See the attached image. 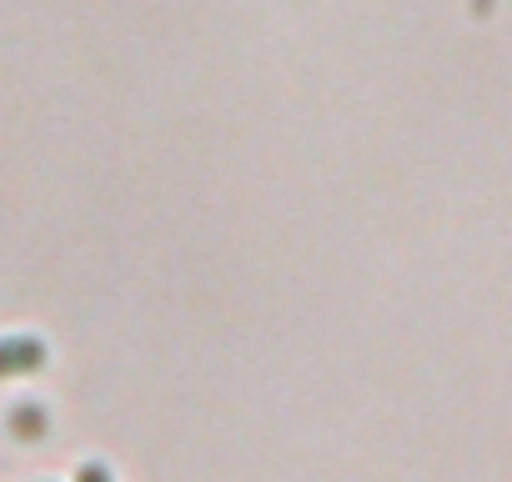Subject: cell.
<instances>
[{"label": "cell", "instance_id": "1", "mask_svg": "<svg viewBox=\"0 0 512 482\" xmlns=\"http://www.w3.org/2000/svg\"><path fill=\"white\" fill-rule=\"evenodd\" d=\"M46 367V342L41 337H0V377H31Z\"/></svg>", "mask_w": 512, "mask_h": 482}, {"label": "cell", "instance_id": "2", "mask_svg": "<svg viewBox=\"0 0 512 482\" xmlns=\"http://www.w3.org/2000/svg\"><path fill=\"white\" fill-rule=\"evenodd\" d=\"M46 427H51V417H46L41 402H16V412H11V432L16 437L36 442V437H46Z\"/></svg>", "mask_w": 512, "mask_h": 482}, {"label": "cell", "instance_id": "3", "mask_svg": "<svg viewBox=\"0 0 512 482\" xmlns=\"http://www.w3.org/2000/svg\"><path fill=\"white\" fill-rule=\"evenodd\" d=\"M76 482H116V477H111V467H101V462H86V467L76 472Z\"/></svg>", "mask_w": 512, "mask_h": 482}]
</instances>
